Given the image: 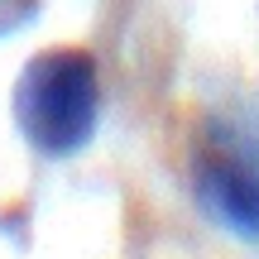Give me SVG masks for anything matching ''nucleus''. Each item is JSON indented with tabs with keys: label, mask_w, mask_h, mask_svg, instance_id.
<instances>
[{
	"label": "nucleus",
	"mask_w": 259,
	"mask_h": 259,
	"mask_svg": "<svg viewBox=\"0 0 259 259\" xmlns=\"http://www.w3.org/2000/svg\"><path fill=\"white\" fill-rule=\"evenodd\" d=\"M15 130L44 158H72L101 125V67L87 48H44L15 77Z\"/></svg>",
	"instance_id": "f257e3e1"
},
{
	"label": "nucleus",
	"mask_w": 259,
	"mask_h": 259,
	"mask_svg": "<svg viewBox=\"0 0 259 259\" xmlns=\"http://www.w3.org/2000/svg\"><path fill=\"white\" fill-rule=\"evenodd\" d=\"M192 192L206 221H216L245 245H259V163L245 144L216 139V149L197 158Z\"/></svg>",
	"instance_id": "f03ea898"
}]
</instances>
